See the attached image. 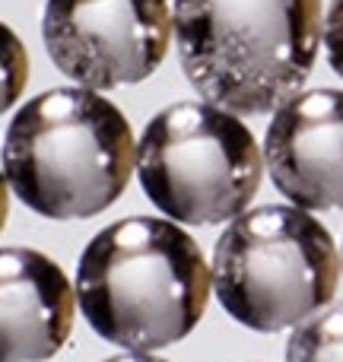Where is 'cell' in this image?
Instances as JSON below:
<instances>
[{
  "label": "cell",
  "instance_id": "5bb4252c",
  "mask_svg": "<svg viewBox=\"0 0 343 362\" xmlns=\"http://www.w3.org/2000/svg\"><path fill=\"white\" fill-rule=\"evenodd\" d=\"M340 264H343V245H340Z\"/></svg>",
  "mask_w": 343,
  "mask_h": 362
},
{
  "label": "cell",
  "instance_id": "30bf717a",
  "mask_svg": "<svg viewBox=\"0 0 343 362\" xmlns=\"http://www.w3.org/2000/svg\"><path fill=\"white\" fill-rule=\"evenodd\" d=\"M29 80V54L6 23H0V115L23 95Z\"/></svg>",
  "mask_w": 343,
  "mask_h": 362
},
{
  "label": "cell",
  "instance_id": "9c48e42d",
  "mask_svg": "<svg viewBox=\"0 0 343 362\" xmlns=\"http://www.w3.org/2000/svg\"><path fill=\"white\" fill-rule=\"evenodd\" d=\"M286 362H343V302H331L293 327L286 340Z\"/></svg>",
  "mask_w": 343,
  "mask_h": 362
},
{
  "label": "cell",
  "instance_id": "4fadbf2b",
  "mask_svg": "<svg viewBox=\"0 0 343 362\" xmlns=\"http://www.w3.org/2000/svg\"><path fill=\"white\" fill-rule=\"evenodd\" d=\"M6 216H10V191H6V175L0 172V229L6 226Z\"/></svg>",
  "mask_w": 343,
  "mask_h": 362
},
{
  "label": "cell",
  "instance_id": "8992f818",
  "mask_svg": "<svg viewBox=\"0 0 343 362\" xmlns=\"http://www.w3.org/2000/svg\"><path fill=\"white\" fill-rule=\"evenodd\" d=\"M172 32L165 0H48L42 19L54 67L93 93L153 76Z\"/></svg>",
  "mask_w": 343,
  "mask_h": 362
},
{
  "label": "cell",
  "instance_id": "6da1fadb",
  "mask_svg": "<svg viewBox=\"0 0 343 362\" xmlns=\"http://www.w3.org/2000/svg\"><path fill=\"white\" fill-rule=\"evenodd\" d=\"M74 289L83 318L102 340L127 353H153L200 325L213 270L181 226L131 216L89 238Z\"/></svg>",
  "mask_w": 343,
  "mask_h": 362
},
{
  "label": "cell",
  "instance_id": "3957f363",
  "mask_svg": "<svg viewBox=\"0 0 343 362\" xmlns=\"http://www.w3.org/2000/svg\"><path fill=\"white\" fill-rule=\"evenodd\" d=\"M137 165L127 118L83 86L29 99L4 134V175L45 219H89L124 194Z\"/></svg>",
  "mask_w": 343,
  "mask_h": 362
},
{
  "label": "cell",
  "instance_id": "7c38bea8",
  "mask_svg": "<svg viewBox=\"0 0 343 362\" xmlns=\"http://www.w3.org/2000/svg\"><path fill=\"white\" fill-rule=\"evenodd\" d=\"M102 362H169V359L153 356V353H118V356H108Z\"/></svg>",
  "mask_w": 343,
  "mask_h": 362
},
{
  "label": "cell",
  "instance_id": "ba28073f",
  "mask_svg": "<svg viewBox=\"0 0 343 362\" xmlns=\"http://www.w3.org/2000/svg\"><path fill=\"white\" fill-rule=\"evenodd\" d=\"M76 289L48 255L0 248V362H48L74 331Z\"/></svg>",
  "mask_w": 343,
  "mask_h": 362
},
{
  "label": "cell",
  "instance_id": "8fae6325",
  "mask_svg": "<svg viewBox=\"0 0 343 362\" xmlns=\"http://www.w3.org/2000/svg\"><path fill=\"white\" fill-rule=\"evenodd\" d=\"M321 42H325L327 64H331V70L343 80V0H334L331 10H327Z\"/></svg>",
  "mask_w": 343,
  "mask_h": 362
},
{
  "label": "cell",
  "instance_id": "277c9868",
  "mask_svg": "<svg viewBox=\"0 0 343 362\" xmlns=\"http://www.w3.org/2000/svg\"><path fill=\"white\" fill-rule=\"evenodd\" d=\"M213 293L248 331H293L337 299L343 276L331 232L308 210L267 204L245 210L213 251Z\"/></svg>",
  "mask_w": 343,
  "mask_h": 362
},
{
  "label": "cell",
  "instance_id": "5b68a950",
  "mask_svg": "<svg viewBox=\"0 0 343 362\" xmlns=\"http://www.w3.org/2000/svg\"><path fill=\"white\" fill-rule=\"evenodd\" d=\"M264 156L242 118L210 102H178L153 115L137 144L146 197L181 226L232 223L261 185Z\"/></svg>",
  "mask_w": 343,
  "mask_h": 362
},
{
  "label": "cell",
  "instance_id": "52a82bcc",
  "mask_svg": "<svg viewBox=\"0 0 343 362\" xmlns=\"http://www.w3.org/2000/svg\"><path fill=\"white\" fill-rule=\"evenodd\" d=\"M274 187L299 210H343V93L308 89L274 112L264 140Z\"/></svg>",
  "mask_w": 343,
  "mask_h": 362
},
{
  "label": "cell",
  "instance_id": "7a4b0ae2",
  "mask_svg": "<svg viewBox=\"0 0 343 362\" xmlns=\"http://www.w3.org/2000/svg\"><path fill=\"white\" fill-rule=\"evenodd\" d=\"M172 29L187 83L238 118L286 105L321 48V0H175Z\"/></svg>",
  "mask_w": 343,
  "mask_h": 362
}]
</instances>
